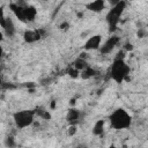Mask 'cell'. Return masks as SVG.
I'll list each match as a JSON object with an SVG mask.
<instances>
[{"mask_svg":"<svg viewBox=\"0 0 148 148\" xmlns=\"http://www.w3.org/2000/svg\"><path fill=\"white\" fill-rule=\"evenodd\" d=\"M124 53H125V51L123 50L121 52H119L117 54V57L113 59L111 67H110V71H109L111 80L114 81L116 83H119V84L123 83L124 81H127L130 73H131V67L126 62Z\"/></svg>","mask_w":148,"mask_h":148,"instance_id":"6da1fadb","label":"cell"},{"mask_svg":"<svg viewBox=\"0 0 148 148\" xmlns=\"http://www.w3.org/2000/svg\"><path fill=\"white\" fill-rule=\"evenodd\" d=\"M110 127L114 131H125L128 130L132 125L133 118L130 112L124 108H116L108 117Z\"/></svg>","mask_w":148,"mask_h":148,"instance_id":"7a4b0ae2","label":"cell"},{"mask_svg":"<svg viewBox=\"0 0 148 148\" xmlns=\"http://www.w3.org/2000/svg\"><path fill=\"white\" fill-rule=\"evenodd\" d=\"M126 7H127V1L121 0L117 5L111 6V8L108 10V13L105 15V21H106V24H108V28H109L110 32H113V31L117 30L119 21L121 18Z\"/></svg>","mask_w":148,"mask_h":148,"instance_id":"3957f363","label":"cell"},{"mask_svg":"<svg viewBox=\"0 0 148 148\" xmlns=\"http://www.w3.org/2000/svg\"><path fill=\"white\" fill-rule=\"evenodd\" d=\"M36 117H37L36 109H23V110L15 111L12 114L13 121H14L16 128H18V130H24V128L30 127L35 123Z\"/></svg>","mask_w":148,"mask_h":148,"instance_id":"277c9868","label":"cell"},{"mask_svg":"<svg viewBox=\"0 0 148 148\" xmlns=\"http://www.w3.org/2000/svg\"><path fill=\"white\" fill-rule=\"evenodd\" d=\"M119 43H120V37L117 36V35H111L110 37H108V38L102 43V45H101V47H99L98 51H99V53L103 54V56L109 54V53H111V52L116 49V46H117Z\"/></svg>","mask_w":148,"mask_h":148,"instance_id":"5b68a950","label":"cell"},{"mask_svg":"<svg viewBox=\"0 0 148 148\" xmlns=\"http://www.w3.org/2000/svg\"><path fill=\"white\" fill-rule=\"evenodd\" d=\"M45 36V31L43 29H27L23 32V40L27 44H34L39 42Z\"/></svg>","mask_w":148,"mask_h":148,"instance_id":"8992f818","label":"cell"},{"mask_svg":"<svg viewBox=\"0 0 148 148\" xmlns=\"http://www.w3.org/2000/svg\"><path fill=\"white\" fill-rule=\"evenodd\" d=\"M0 25L2 29V32L6 35L8 38H13L16 34V27L10 16H3L0 21Z\"/></svg>","mask_w":148,"mask_h":148,"instance_id":"52a82bcc","label":"cell"},{"mask_svg":"<svg viewBox=\"0 0 148 148\" xmlns=\"http://www.w3.org/2000/svg\"><path fill=\"white\" fill-rule=\"evenodd\" d=\"M101 45H102V35L95 34L87 38V40L83 44V50L84 51H96V50H99Z\"/></svg>","mask_w":148,"mask_h":148,"instance_id":"ba28073f","label":"cell"},{"mask_svg":"<svg viewBox=\"0 0 148 148\" xmlns=\"http://www.w3.org/2000/svg\"><path fill=\"white\" fill-rule=\"evenodd\" d=\"M81 118H82V112L81 110L74 108V106H71L67 112H66V116H65V119L67 121L68 125H79V123L81 121Z\"/></svg>","mask_w":148,"mask_h":148,"instance_id":"9c48e42d","label":"cell"},{"mask_svg":"<svg viewBox=\"0 0 148 148\" xmlns=\"http://www.w3.org/2000/svg\"><path fill=\"white\" fill-rule=\"evenodd\" d=\"M106 0H91L88 3H86V9L92 13H101L106 7Z\"/></svg>","mask_w":148,"mask_h":148,"instance_id":"30bf717a","label":"cell"},{"mask_svg":"<svg viewBox=\"0 0 148 148\" xmlns=\"http://www.w3.org/2000/svg\"><path fill=\"white\" fill-rule=\"evenodd\" d=\"M36 16H37V9H36V7L28 3L24 7V17H25L27 23L34 22L35 18H36Z\"/></svg>","mask_w":148,"mask_h":148,"instance_id":"8fae6325","label":"cell"},{"mask_svg":"<svg viewBox=\"0 0 148 148\" xmlns=\"http://www.w3.org/2000/svg\"><path fill=\"white\" fill-rule=\"evenodd\" d=\"M105 130V120L104 119H98L94 123L92 128H91V133L95 136H102Z\"/></svg>","mask_w":148,"mask_h":148,"instance_id":"7c38bea8","label":"cell"},{"mask_svg":"<svg viewBox=\"0 0 148 148\" xmlns=\"http://www.w3.org/2000/svg\"><path fill=\"white\" fill-rule=\"evenodd\" d=\"M72 65H73L76 69H79V71L81 72L82 69H84L86 67H88V66H89V62L87 61V59H86V58L83 57V54L81 53L77 58H75V59H74V61L72 62Z\"/></svg>","mask_w":148,"mask_h":148,"instance_id":"4fadbf2b","label":"cell"},{"mask_svg":"<svg viewBox=\"0 0 148 148\" xmlns=\"http://www.w3.org/2000/svg\"><path fill=\"white\" fill-rule=\"evenodd\" d=\"M36 109V116L43 120H51L52 119V114L49 110H46V108L44 106H37Z\"/></svg>","mask_w":148,"mask_h":148,"instance_id":"5bb4252c","label":"cell"},{"mask_svg":"<svg viewBox=\"0 0 148 148\" xmlns=\"http://www.w3.org/2000/svg\"><path fill=\"white\" fill-rule=\"evenodd\" d=\"M96 74H97V71H96L94 67H91V66L89 65L88 67H86L84 69H82V71L80 72V77L83 79V80H89V79L94 77Z\"/></svg>","mask_w":148,"mask_h":148,"instance_id":"9a60e30c","label":"cell"},{"mask_svg":"<svg viewBox=\"0 0 148 148\" xmlns=\"http://www.w3.org/2000/svg\"><path fill=\"white\" fill-rule=\"evenodd\" d=\"M66 74H67L69 77H72V79H76V77L80 76V71L76 69V68L71 64V65L66 68Z\"/></svg>","mask_w":148,"mask_h":148,"instance_id":"2e32d148","label":"cell"},{"mask_svg":"<svg viewBox=\"0 0 148 148\" xmlns=\"http://www.w3.org/2000/svg\"><path fill=\"white\" fill-rule=\"evenodd\" d=\"M66 132H67V135L68 136H74L77 133V125H75V124L68 125V128L66 130Z\"/></svg>","mask_w":148,"mask_h":148,"instance_id":"e0dca14e","label":"cell"},{"mask_svg":"<svg viewBox=\"0 0 148 148\" xmlns=\"http://www.w3.org/2000/svg\"><path fill=\"white\" fill-rule=\"evenodd\" d=\"M58 28H59V30H61V31H68L69 28H71V24H69L68 21H62V22L58 25Z\"/></svg>","mask_w":148,"mask_h":148,"instance_id":"ac0fdd59","label":"cell"},{"mask_svg":"<svg viewBox=\"0 0 148 148\" xmlns=\"http://www.w3.org/2000/svg\"><path fill=\"white\" fill-rule=\"evenodd\" d=\"M5 145H6V147L13 148V147H15V146H16V142L14 141V139H13L12 136H8V138L6 139V141H5Z\"/></svg>","mask_w":148,"mask_h":148,"instance_id":"d6986e66","label":"cell"},{"mask_svg":"<svg viewBox=\"0 0 148 148\" xmlns=\"http://www.w3.org/2000/svg\"><path fill=\"white\" fill-rule=\"evenodd\" d=\"M133 44L132 43H130V42H127V43H125L124 44V51H133Z\"/></svg>","mask_w":148,"mask_h":148,"instance_id":"ffe728a7","label":"cell"},{"mask_svg":"<svg viewBox=\"0 0 148 148\" xmlns=\"http://www.w3.org/2000/svg\"><path fill=\"white\" fill-rule=\"evenodd\" d=\"M121 0H106V2L110 5V6H114V5H117L118 2H120Z\"/></svg>","mask_w":148,"mask_h":148,"instance_id":"44dd1931","label":"cell"},{"mask_svg":"<svg viewBox=\"0 0 148 148\" xmlns=\"http://www.w3.org/2000/svg\"><path fill=\"white\" fill-rule=\"evenodd\" d=\"M145 35H146V32H145L143 30H139V31H138V37H139V38H143Z\"/></svg>","mask_w":148,"mask_h":148,"instance_id":"7402d4cb","label":"cell"},{"mask_svg":"<svg viewBox=\"0 0 148 148\" xmlns=\"http://www.w3.org/2000/svg\"><path fill=\"white\" fill-rule=\"evenodd\" d=\"M56 106H57V103H56V101H52V103H51V109L53 110Z\"/></svg>","mask_w":148,"mask_h":148,"instance_id":"603a6c76","label":"cell"},{"mask_svg":"<svg viewBox=\"0 0 148 148\" xmlns=\"http://www.w3.org/2000/svg\"><path fill=\"white\" fill-rule=\"evenodd\" d=\"M147 27H148V24H147Z\"/></svg>","mask_w":148,"mask_h":148,"instance_id":"cb8c5ba5","label":"cell"}]
</instances>
